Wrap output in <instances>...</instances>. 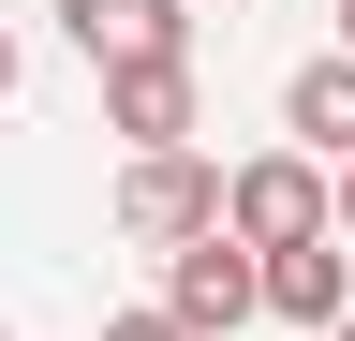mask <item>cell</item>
Instances as JSON below:
<instances>
[{
	"label": "cell",
	"mask_w": 355,
	"mask_h": 341,
	"mask_svg": "<svg viewBox=\"0 0 355 341\" xmlns=\"http://www.w3.org/2000/svg\"><path fill=\"white\" fill-rule=\"evenodd\" d=\"M222 238H237V252H296V238H326V163H296V149L222 163Z\"/></svg>",
	"instance_id": "6da1fadb"
},
{
	"label": "cell",
	"mask_w": 355,
	"mask_h": 341,
	"mask_svg": "<svg viewBox=\"0 0 355 341\" xmlns=\"http://www.w3.org/2000/svg\"><path fill=\"white\" fill-rule=\"evenodd\" d=\"M207 223H222V163L207 149H133L119 163V238L178 252V238H207Z\"/></svg>",
	"instance_id": "7a4b0ae2"
},
{
	"label": "cell",
	"mask_w": 355,
	"mask_h": 341,
	"mask_svg": "<svg viewBox=\"0 0 355 341\" xmlns=\"http://www.w3.org/2000/svg\"><path fill=\"white\" fill-rule=\"evenodd\" d=\"M148 312H178L193 341H237V326H252V252L222 238V223H207V238H178V252H163V297H148Z\"/></svg>",
	"instance_id": "3957f363"
},
{
	"label": "cell",
	"mask_w": 355,
	"mask_h": 341,
	"mask_svg": "<svg viewBox=\"0 0 355 341\" xmlns=\"http://www.w3.org/2000/svg\"><path fill=\"white\" fill-rule=\"evenodd\" d=\"M60 30H74V60H89V74L193 60V15H178V0H60Z\"/></svg>",
	"instance_id": "277c9868"
},
{
	"label": "cell",
	"mask_w": 355,
	"mask_h": 341,
	"mask_svg": "<svg viewBox=\"0 0 355 341\" xmlns=\"http://www.w3.org/2000/svg\"><path fill=\"white\" fill-rule=\"evenodd\" d=\"M193 119H207V74H193V60L104 74V134H119V149H193Z\"/></svg>",
	"instance_id": "5b68a950"
},
{
	"label": "cell",
	"mask_w": 355,
	"mask_h": 341,
	"mask_svg": "<svg viewBox=\"0 0 355 341\" xmlns=\"http://www.w3.org/2000/svg\"><path fill=\"white\" fill-rule=\"evenodd\" d=\"M252 312H282V326H311V341H326V326L355 312V252H340V238H296V252H252Z\"/></svg>",
	"instance_id": "8992f818"
},
{
	"label": "cell",
	"mask_w": 355,
	"mask_h": 341,
	"mask_svg": "<svg viewBox=\"0 0 355 341\" xmlns=\"http://www.w3.org/2000/svg\"><path fill=\"white\" fill-rule=\"evenodd\" d=\"M282 134H296V163H326V178L355 163V60H340V45L282 74Z\"/></svg>",
	"instance_id": "52a82bcc"
},
{
	"label": "cell",
	"mask_w": 355,
	"mask_h": 341,
	"mask_svg": "<svg viewBox=\"0 0 355 341\" xmlns=\"http://www.w3.org/2000/svg\"><path fill=\"white\" fill-rule=\"evenodd\" d=\"M104 341H193L178 312H104Z\"/></svg>",
	"instance_id": "ba28073f"
},
{
	"label": "cell",
	"mask_w": 355,
	"mask_h": 341,
	"mask_svg": "<svg viewBox=\"0 0 355 341\" xmlns=\"http://www.w3.org/2000/svg\"><path fill=\"white\" fill-rule=\"evenodd\" d=\"M326 238H355V163H340V178H326Z\"/></svg>",
	"instance_id": "9c48e42d"
},
{
	"label": "cell",
	"mask_w": 355,
	"mask_h": 341,
	"mask_svg": "<svg viewBox=\"0 0 355 341\" xmlns=\"http://www.w3.org/2000/svg\"><path fill=\"white\" fill-rule=\"evenodd\" d=\"M0 104H15V30H0Z\"/></svg>",
	"instance_id": "30bf717a"
},
{
	"label": "cell",
	"mask_w": 355,
	"mask_h": 341,
	"mask_svg": "<svg viewBox=\"0 0 355 341\" xmlns=\"http://www.w3.org/2000/svg\"><path fill=\"white\" fill-rule=\"evenodd\" d=\"M340 60H355V0H340Z\"/></svg>",
	"instance_id": "8fae6325"
},
{
	"label": "cell",
	"mask_w": 355,
	"mask_h": 341,
	"mask_svg": "<svg viewBox=\"0 0 355 341\" xmlns=\"http://www.w3.org/2000/svg\"><path fill=\"white\" fill-rule=\"evenodd\" d=\"M326 341H355V312H340V326H326Z\"/></svg>",
	"instance_id": "7c38bea8"
},
{
	"label": "cell",
	"mask_w": 355,
	"mask_h": 341,
	"mask_svg": "<svg viewBox=\"0 0 355 341\" xmlns=\"http://www.w3.org/2000/svg\"><path fill=\"white\" fill-rule=\"evenodd\" d=\"M0 341H15V326H0Z\"/></svg>",
	"instance_id": "4fadbf2b"
}]
</instances>
